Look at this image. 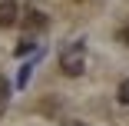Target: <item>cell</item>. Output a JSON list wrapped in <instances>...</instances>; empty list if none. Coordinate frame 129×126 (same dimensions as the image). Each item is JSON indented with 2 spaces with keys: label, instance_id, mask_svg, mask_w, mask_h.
Segmentation results:
<instances>
[{
  "label": "cell",
  "instance_id": "cell-1",
  "mask_svg": "<svg viewBox=\"0 0 129 126\" xmlns=\"http://www.w3.org/2000/svg\"><path fill=\"white\" fill-rule=\"evenodd\" d=\"M60 70L66 77H80L86 70V43L83 40H70L66 46H60Z\"/></svg>",
  "mask_w": 129,
  "mask_h": 126
},
{
  "label": "cell",
  "instance_id": "cell-2",
  "mask_svg": "<svg viewBox=\"0 0 129 126\" xmlns=\"http://www.w3.org/2000/svg\"><path fill=\"white\" fill-rule=\"evenodd\" d=\"M20 23V4L17 0H0V27H17Z\"/></svg>",
  "mask_w": 129,
  "mask_h": 126
},
{
  "label": "cell",
  "instance_id": "cell-3",
  "mask_svg": "<svg viewBox=\"0 0 129 126\" xmlns=\"http://www.w3.org/2000/svg\"><path fill=\"white\" fill-rule=\"evenodd\" d=\"M46 13L43 10H37V7H27V13H23V27H27V30H43L46 27Z\"/></svg>",
  "mask_w": 129,
  "mask_h": 126
},
{
  "label": "cell",
  "instance_id": "cell-4",
  "mask_svg": "<svg viewBox=\"0 0 129 126\" xmlns=\"http://www.w3.org/2000/svg\"><path fill=\"white\" fill-rule=\"evenodd\" d=\"M30 73H33V63H23L20 66V77H17V86H27L30 83Z\"/></svg>",
  "mask_w": 129,
  "mask_h": 126
},
{
  "label": "cell",
  "instance_id": "cell-5",
  "mask_svg": "<svg viewBox=\"0 0 129 126\" xmlns=\"http://www.w3.org/2000/svg\"><path fill=\"white\" fill-rule=\"evenodd\" d=\"M116 96H119V103H122V106H129V77H126V80L119 83V90H116Z\"/></svg>",
  "mask_w": 129,
  "mask_h": 126
},
{
  "label": "cell",
  "instance_id": "cell-6",
  "mask_svg": "<svg viewBox=\"0 0 129 126\" xmlns=\"http://www.w3.org/2000/svg\"><path fill=\"white\" fill-rule=\"evenodd\" d=\"M7 99H10V83H7V77H0V110L7 106Z\"/></svg>",
  "mask_w": 129,
  "mask_h": 126
},
{
  "label": "cell",
  "instance_id": "cell-7",
  "mask_svg": "<svg viewBox=\"0 0 129 126\" xmlns=\"http://www.w3.org/2000/svg\"><path fill=\"white\" fill-rule=\"evenodd\" d=\"M30 50H33V40H30V37H23V40L17 43V53H20V57H23V53H30Z\"/></svg>",
  "mask_w": 129,
  "mask_h": 126
},
{
  "label": "cell",
  "instance_id": "cell-8",
  "mask_svg": "<svg viewBox=\"0 0 129 126\" xmlns=\"http://www.w3.org/2000/svg\"><path fill=\"white\" fill-rule=\"evenodd\" d=\"M119 40H122V43H126V46H129V23H126V27H122V30H119Z\"/></svg>",
  "mask_w": 129,
  "mask_h": 126
}]
</instances>
